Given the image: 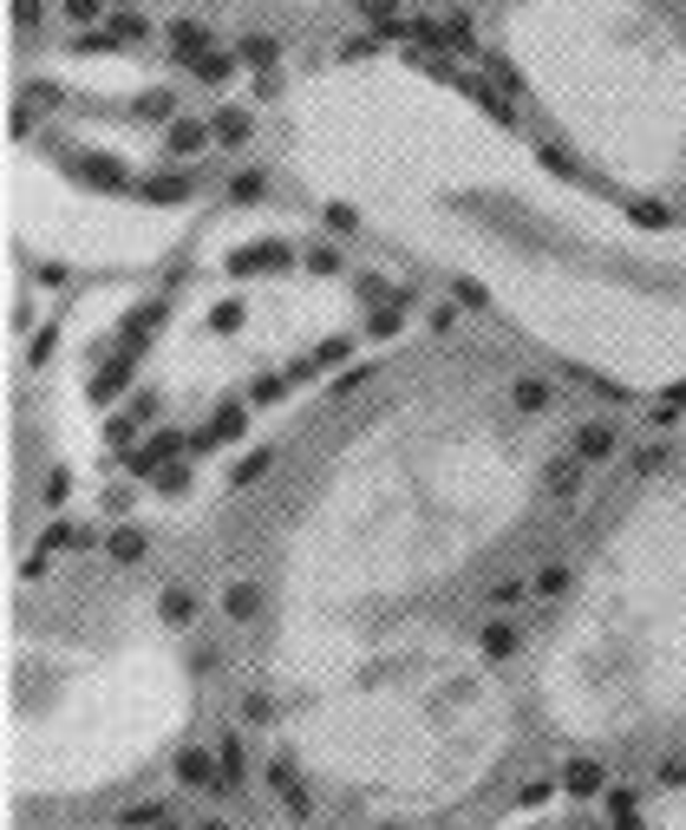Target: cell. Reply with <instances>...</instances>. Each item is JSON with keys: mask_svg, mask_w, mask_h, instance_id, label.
<instances>
[{"mask_svg": "<svg viewBox=\"0 0 686 830\" xmlns=\"http://www.w3.org/2000/svg\"><path fill=\"white\" fill-rule=\"evenodd\" d=\"M281 137L340 222L471 275L582 373L686 386V229L563 183L458 85L393 52L334 59L288 92Z\"/></svg>", "mask_w": 686, "mask_h": 830, "instance_id": "cell-1", "label": "cell"}, {"mask_svg": "<svg viewBox=\"0 0 686 830\" xmlns=\"http://www.w3.org/2000/svg\"><path fill=\"white\" fill-rule=\"evenodd\" d=\"M537 465L484 412H406L366 432L288 543V615L340 628L478 556L530 497Z\"/></svg>", "mask_w": 686, "mask_h": 830, "instance_id": "cell-2", "label": "cell"}, {"mask_svg": "<svg viewBox=\"0 0 686 830\" xmlns=\"http://www.w3.org/2000/svg\"><path fill=\"white\" fill-rule=\"evenodd\" d=\"M497 39L523 92L615 183L661 190L686 164V39L648 0H510Z\"/></svg>", "mask_w": 686, "mask_h": 830, "instance_id": "cell-3", "label": "cell"}, {"mask_svg": "<svg viewBox=\"0 0 686 830\" xmlns=\"http://www.w3.org/2000/svg\"><path fill=\"white\" fill-rule=\"evenodd\" d=\"M550 707L582 733L686 713V484L648 491L550 648Z\"/></svg>", "mask_w": 686, "mask_h": 830, "instance_id": "cell-4", "label": "cell"}, {"mask_svg": "<svg viewBox=\"0 0 686 830\" xmlns=\"http://www.w3.org/2000/svg\"><path fill=\"white\" fill-rule=\"evenodd\" d=\"M268 785L281 792V805H288V811H308V792H301V779H294V766H288V759H275V766H268Z\"/></svg>", "mask_w": 686, "mask_h": 830, "instance_id": "cell-5", "label": "cell"}, {"mask_svg": "<svg viewBox=\"0 0 686 830\" xmlns=\"http://www.w3.org/2000/svg\"><path fill=\"white\" fill-rule=\"evenodd\" d=\"M563 785H569L576 798H595V792H602V766H595V759H576V766L563 772Z\"/></svg>", "mask_w": 686, "mask_h": 830, "instance_id": "cell-6", "label": "cell"}, {"mask_svg": "<svg viewBox=\"0 0 686 830\" xmlns=\"http://www.w3.org/2000/svg\"><path fill=\"white\" fill-rule=\"evenodd\" d=\"M177 779H183V785H209V792H222V785H216V766H209L203 753H183V759H177Z\"/></svg>", "mask_w": 686, "mask_h": 830, "instance_id": "cell-7", "label": "cell"}, {"mask_svg": "<svg viewBox=\"0 0 686 830\" xmlns=\"http://www.w3.org/2000/svg\"><path fill=\"white\" fill-rule=\"evenodd\" d=\"M196 830H229V825H216V818H209V825H196Z\"/></svg>", "mask_w": 686, "mask_h": 830, "instance_id": "cell-8", "label": "cell"}, {"mask_svg": "<svg viewBox=\"0 0 686 830\" xmlns=\"http://www.w3.org/2000/svg\"><path fill=\"white\" fill-rule=\"evenodd\" d=\"M288 7H321V0H288Z\"/></svg>", "mask_w": 686, "mask_h": 830, "instance_id": "cell-9", "label": "cell"}, {"mask_svg": "<svg viewBox=\"0 0 686 830\" xmlns=\"http://www.w3.org/2000/svg\"><path fill=\"white\" fill-rule=\"evenodd\" d=\"M595 830H609V825H595Z\"/></svg>", "mask_w": 686, "mask_h": 830, "instance_id": "cell-10", "label": "cell"}, {"mask_svg": "<svg viewBox=\"0 0 686 830\" xmlns=\"http://www.w3.org/2000/svg\"><path fill=\"white\" fill-rule=\"evenodd\" d=\"M386 830H399V825H386Z\"/></svg>", "mask_w": 686, "mask_h": 830, "instance_id": "cell-11", "label": "cell"}]
</instances>
